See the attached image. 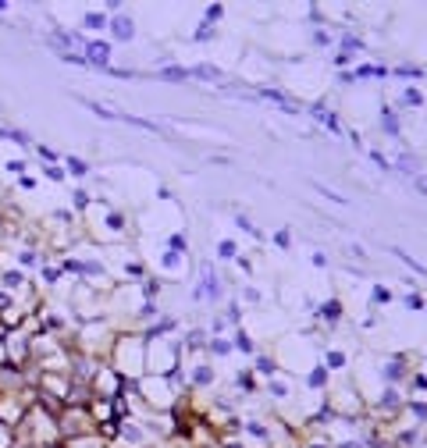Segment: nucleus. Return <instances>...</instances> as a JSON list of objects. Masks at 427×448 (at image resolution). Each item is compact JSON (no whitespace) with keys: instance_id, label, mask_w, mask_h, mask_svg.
I'll return each instance as SVG.
<instances>
[{"instance_id":"cd10ccee","label":"nucleus","mask_w":427,"mask_h":448,"mask_svg":"<svg viewBox=\"0 0 427 448\" xmlns=\"http://www.w3.org/2000/svg\"><path fill=\"white\" fill-rule=\"evenodd\" d=\"M11 11V4H8V0H0V15H8Z\"/></svg>"},{"instance_id":"9d476101","label":"nucleus","mask_w":427,"mask_h":448,"mask_svg":"<svg viewBox=\"0 0 427 448\" xmlns=\"http://www.w3.org/2000/svg\"><path fill=\"white\" fill-rule=\"evenodd\" d=\"M39 282H43V285H58V282H61V267L39 263Z\"/></svg>"},{"instance_id":"2eb2a0df","label":"nucleus","mask_w":427,"mask_h":448,"mask_svg":"<svg viewBox=\"0 0 427 448\" xmlns=\"http://www.w3.org/2000/svg\"><path fill=\"white\" fill-rule=\"evenodd\" d=\"M53 220H58V224H72V220H75V210H65V206L53 210Z\"/></svg>"},{"instance_id":"0eeeda50","label":"nucleus","mask_w":427,"mask_h":448,"mask_svg":"<svg viewBox=\"0 0 427 448\" xmlns=\"http://www.w3.org/2000/svg\"><path fill=\"white\" fill-rule=\"evenodd\" d=\"M82 29L86 32H103L107 29V15L103 11H86L82 15Z\"/></svg>"},{"instance_id":"dca6fc26","label":"nucleus","mask_w":427,"mask_h":448,"mask_svg":"<svg viewBox=\"0 0 427 448\" xmlns=\"http://www.w3.org/2000/svg\"><path fill=\"white\" fill-rule=\"evenodd\" d=\"M107 75H111V79H136L132 68H107Z\"/></svg>"},{"instance_id":"6e6552de","label":"nucleus","mask_w":427,"mask_h":448,"mask_svg":"<svg viewBox=\"0 0 427 448\" xmlns=\"http://www.w3.org/2000/svg\"><path fill=\"white\" fill-rule=\"evenodd\" d=\"M36 157L43 160V167H50V164H58V160H61V153L53 150V146H46V143H36Z\"/></svg>"},{"instance_id":"4468645a","label":"nucleus","mask_w":427,"mask_h":448,"mask_svg":"<svg viewBox=\"0 0 427 448\" xmlns=\"http://www.w3.org/2000/svg\"><path fill=\"white\" fill-rule=\"evenodd\" d=\"M72 203H75V210H86V206H89V192L75 189V192H72Z\"/></svg>"},{"instance_id":"a211bd4d","label":"nucleus","mask_w":427,"mask_h":448,"mask_svg":"<svg viewBox=\"0 0 427 448\" xmlns=\"http://www.w3.org/2000/svg\"><path fill=\"white\" fill-rule=\"evenodd\" d=\"M125 274L132 277V282H143V263H129V267H125Z\"/></svg>"},{"instance_id":"aec40b11","label":"nucleus","mask_w":427,"mask_h":448,"mask_svg":"<svg viewBox=\"0 0 427 448\" xmlns=\"http://www.w3.org/2000/svg\"><path fill=\"white\" fill-rule=\"evenodd\" d=\"M18 189H22V192H32V189H36V178H32V175H22V178H18Z\"/></svg>"},{"instance_id":"bb28decb","label":"nucleus","mask_w":427,"mask_h":448,"mask_svg":"<svg viewBox=\"0 0 427 448\" xmlns=\"http://www.w3.org/2000/svg\"><path fill=\"white\" fill-rule=\"evenodd\" d=\"M416 189H420V192L427 196V178H416Z\"/></svg>"},{"instance_id":"412c9836","label":"nucleus","mask_w":427,"mask_h":448,"mask_svg":"<svg viewBox=\"0 0 427 448\" xmlns=\"http://www.w3.org/2000/svg\"><path fill=\"white\" fill-rule=\"evenodd\" d=\"M168 246H171V253H185V239H182V235H171Z\"/></svg>"},{"instance_id":"5701e85b","label":"nucleus","mask_w":427,"mask_h":448,"mask_svg":"<svg viewBox=\"0 0 427 448\" xmlns=\"http://www.w3.org/2000/svg\"><path fill=\"white\" fill-rule=\"evenodd\" d=\"M143 289H146V296H153V292H160V282H153V277H150V282H143Z\"/></svg>"},{"instance_id":"f3484780","label":"nucleus","mask_w":427,"mask_h":448,"mask_svg":"<svg viewBox=\"0 0 427 448\" xmlns=\"http://www.w3.org/2000/svg\"><path fill=\"white\" fill-rule=\"evenodd\" d=\"M313 114H317V118H320V121H324V125H328V129H331V132H339V121H335V118H331V114H324V110H320V107H317V110H313Z\"/></svg>"},{"instance_id":"4be33fe9","label":"nucleus","mask_w":427,"mask_h":448,"mask_svg":"<svg viewBox=\"0 0 427 448\" xmlns=\"http://www.w3.org/2000/svg\"><path fill=\"white\" fill-rule=\"evenodd\" d=\"M107 224H111V228H125V220H121V213H111V217H107Z\"/></svg>"},{"instance_id":"423d86ee","label":"nucleus","mask_w":427,"mask_h":448,"mask_svg":"<svg viewBox=\"0 0 427 448\" xmlns=\"http://www.w3.org/2000/svg\"><path fill=\"white\" fill-rule=\"evenodd\" d=\"M61 164H65V175L68 178H86L89 175V164L82 157H61Z\"/></svg>"},{"instance_id":"39448f33","label":"nucleus","mask_w":427,"mask_h":448,"mask_svg":"<svg viewBox=\"0 0 427 448\" xmlns=\"http://www.w3.org/2000/svg\"><path fill=\"white\" fill-rule=\"evenodd\" d=\"M0 139H4V143H15V146H36L32 136H29L25 129H11V125H0Z\"/></svg>"},{"instance_id":"393cba45","label":"nucleus","mask_w":427,"mask_h":448,"mask_svg":"<svg viewBox=\"0 0 427 448\" xmlns=\"http://www.w3.org/2000/svg\"><path fill=\"white\" fill-rule=\"evenodd\" d=\"M374 299H378V303H388L392 296H388V289H374Z\"/></svg>"},{"instance_id":"20e7f679","label":"nucleus","mask_w":427,"mask_h":448,"mask_svg":"<svg viewBox=\"0 0 427 448\" xmlns=\"http://www.w3.org/2000/svg\"><path fill=\"white\" fill-rule=\"evenodd\" d=\"M39 263H43V256H39L36 246H22V249H15V267H22L25 274H29L32 267H39Z\"/></svg>"},{"instance_id":"1a4fd4ad","label":"nucleus","mask_w":427,"mask_h":448,"mask_svg":"<svg viewBox=\"0 0 427 448\" xmlns=\"http://www.w3.org/2000/svg\"><path fill=\"white\" fill-rule=\"evenodd\" d=\"M157 79H164V82H185V79H189V72H185V68H178V65H171V68H160V72H157Z\"/></svg>"},{"instance_id":"f8f14e48","label":"nucleus","mask_w":427,"mask_h":448,"mask_svg":"<svg viewBox=\"0 0 427 448\" xmlns=\"http://www.w3.org/2000/svg\"><path fill=\"white\" fill-rule=\"evenodd\" d=\"M189 75H196V79H203V82H214V79H218L221 72H218V68H210V65H196Z\"/></svg>"},{"instance_id":"ddd939ff","label":"nucleus","mask_w":427,"mask_h":448,"mask_svg":"<svg viewBox=\"0 0 427 448\" xmlns=\"http://www.w3.org/2000/svg\"><path fill=\"white\" fill-rule=\"evenodd\" d=\"M43 175L50 178V182H65L68 175H65V167H58V164H50V167H43Z\"/></svg>"},{"instance_id":"f03ea898","label":"nucleus","mask_w":427,"mask_h":448,"mask_svg":"<svg viewBox=\"0 0 427 448\" xmlns=\"http://www.w3.org/2000/svg\"><path fill=\"white\" fill-rule=\"evenodd\" d=\"M0 289H4L8 296H18V292H25L29 289V274L22 270V267H0Z\"/></svg>"},{"instance_id":"9b49d317","label":"nucleus","mask_w":427,"mask_h":448,"mask_svg":"<svg viewBox=\"0 0 427 448\" xmlns=\"http://www.w3.org/2000/svg\"><path fill=\"white\" fill-rule=\"evenodd\" d=\"M4 171H8V175H18V178H22V175L29 171V160H22V157H11V160H4Z\"/></svg>"},{"instance_id":"a878e982","label":"nucleus","mask_w":427,"mask_h":448,"mask_svg":"<svg viewBox=\"0 0 427 448\" xmlns=\"http://www.w3.org/2000/svg\"><path fill=\"white\" fill-rule=\"evenodd\" d=\"M8 363V349H4V334H0V367Z\"/></svg>"},{"instance_id":"6ab92c4d","label":"nucleus","mask_w":427,"mask_h":448,"mask_svg":"<svg viewBox=\"0 0 427 448\" xmlns=\"http://www.w3.org/2000/svg\"><path fill=\"white\" fill-rule=\"evenodd\" d=\"M385 129H388L392 136H399V121H395V114H392V110H385Z\"/></svg>"},{"instance_id":"f257e3e1","label":"nucleus","mask_w":427,"mask_h":448,"mask_svg":"<svg viewBox=\"0 0 427 448\" xmlns=\"http://www.w3.org/2000/svg\"><path fill=\"white\" fill-rule=\"evenodd\" d=\"M111 50H114L111 43L96 36V39H86L82 58H86V65H89V68H103V72H107V68H111Z\"/></svg>"},{"instance_id":"b1692460","label":"nucleus","mask_w":427,"mask_h":448,"mask_svg":"<svg viewBox=\"0 0 427 448\" xmlns=\"http://www.w3.org/2000/svg\"><path fill=\"white\" fill-rule=\"evenodd\" d=\"M218 18H221V8H218V4L206 8V22H218Z\"/></svg>"},{"instance_id":"7ed1b4c3","label":"nucleus","mask_w":427,"mask_h":448,"mask_svg":"<svg viewBox=\"0 0 427 448\" xmlns=\"http://www.w3.org/2000/svg\"><path fill=\"white\" fill-rule=\"evenodd\" d=\"M107 29H111L114 43H129L136 36V22L129 15H114V18H107Z\"/></svg>"}]
</instances>
